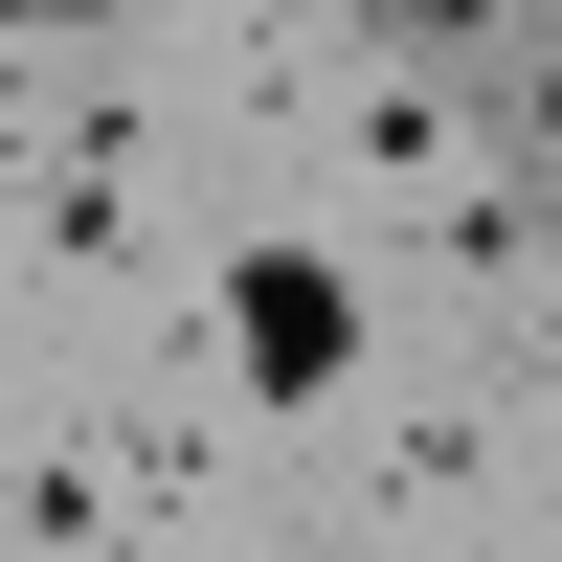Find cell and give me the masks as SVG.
I'll list each match as a JSON object with an SVG mask.
<instances>
[{
  "instance_id": "obj_1",
  "label": "cell",
  "mask_w": 562,
  "mask_h": 562,
  "mask_svg": "<svg viewBox=\"0 0 562 562\" xmlns=\"http://www.w3.org/2000/svg\"><path fill=\"white\" fill-rule=\"evenodd\" d=\"M360 360H383V315H360V270L315 248V225L225 248V383H248V405H338Z\"/></svg>"
},
{
  "instance_id": "obj_2",
  "label": "cell",
  "mask_w": 562,
  "mask_h": 562,
  "mask_svg": "<svg viewBox=\"0 0 562 562\" xmlns=\"http://www.w3.org/2000/svg\"><path fill=\"white\" fill-rule=\"evenodd\" d=\"M225 562H315V540H225Z\"/></svg>"
},
{
  "instance_id": "obj_3",
  "label": "cell",
  "mask_w": 562,
  "mask_h": 562,
  "mask_svg": "<svg viewBox=\"0 0 562 562\" xmlns=\"http://www.w3.org/2000/svg\"><path fill=\"white\" fill-rule=\"evenodd\" d=\"M0 428H23V383H0Z\"/></svg>"
}]
</instances>
